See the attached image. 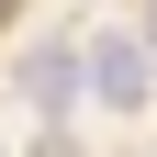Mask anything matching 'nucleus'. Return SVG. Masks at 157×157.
<instances>
[{
  "label": "nucleus",
  "instance_id": "f257e3e1",
  "mask_svg": "<svg viewBox=\"0 0 157 157\" xmlns=\"http://www.w3.org/2000/svg\"><path fill=\"white\" fill-rule=\"evenodd\" d=\"M90 90H101L112 112H146V56H135L124 34H101V45H90Z\"/></svg>",
  "mask_w": 157,
  "mask_h": 157
},
{
  "label": "nucleus",
  "instance_id": "f03ea898",
  "mask_svg": "<svg viewBox=\"0 0 157 157\" xmlns=\"http://www.w3.org/2000/svg\"><path fill=\"white\" fill-rule=\"evenodd\" d=\"M78 78H90V45H34L23 56V90H34V101H67Z\"/></svg>",
  "mask_w": 157,
  "mask_h": 157
},
{
  "label": "nucleus",
  "instance_id": "7ed1b4c3",
  "mask_svg": "<svg viewBox=\"0 0 157 157\" xmlns=\"http://www.w3.org/2000/svg\"><path fill=\"white\" fill-rule=\"evenodd\" d=\"M146 34H157V11H146Z\"/></svg>",
  "mask_w": 157,
  "mask_h": 157
}]
</instances>
